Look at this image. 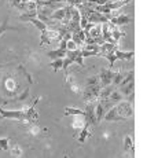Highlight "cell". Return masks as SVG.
<instances>
[{"label": "cell", "mask_w": 158, "mask_h": 158, "mask_svg": "<svg viewBox=\"0 0 158 158\" xmlns=\"http://www.w3.org/2000/svg\"><path fill=\"white\" fill-rule=\"evenodd\" d=\"M39 98L35 101L32 106L26 110H4L0 107V117L3 118H13V120L21 121V123H35L37 120V110L35 109V106L37 105Z\"/></svg>", "instance_id": "cell-1"}, {"label": "cell", "mask_w": 158, "mask_h": 158, "mask_svg": "<svg viewBox=\"0 0 158 158\" xmlns=\"http://www.w3.org/2000/svg\"><path fill=\"white\" fill-rule=\"evenodd\" d=\"M133 115V109L131 102H118L115 106L110 107L107 113H105L103 118L106 121H123L128 120Z\"/></svg>", "instance_id": "cell-2"}, {"label": "cell", "mask_w": 158, "mask_h": 158, "mask_svg": "<svg viewBox=\"0 0 158 158\" xmlns=\"http://www.w3.org/2000/svg\"><path fill=\"white\" fill-rule=\"evenodd\" d=\"M101 89H102V87H101V83H99L98 76H91V77H88L85 88L81 91L84 101L85 102H96L98 101V96H99Z\"/></svg>", "instance_id": "cell-3"}, {"label": "cell", "mask_w": 158, "mask_h": 158, "mask_svg": "<svg viewBox=\"0 0 158 158\" xmlns=\"http://www.w3.org/2000/svg\"><path fill=\"white\" fill-rule=\"evenodd\" d=\"M133 55H135V52H133V51H121V50H118V48H114L113 51H110V52L106 54L105 58H107L109 66H110V68H113L115 60H118V59L131 60V59H133Z\"/></svg>", "instance_id": "cell-4"}, {"label": "cell", "mask_w": 158, "mask_h": 158, "mask_svg": "<svg viewBox=\"0 0 158 158\" xmlns=\"http://www.w3.org/2000/svg\"><path fill=\"white\" fill-rule=\"evenodd\" d=\"M72 63H78L80 66H84L83 55H81V50H80V48H76V50H73V51H66V58L63 59L62 69L66 72Z\"/></svg>", "instance_id": "cell-5"}, {"label": "cell", "mask_w": 158, "mask_h": 158, "mask_svg": "<svg viewBox=\"0 0 158 158\" xmlns=\"http://www.w3.org/2000/svg\"><path fill=\"white\" fill-rule=\"evenodd\" d=\"M60 40H62V37H60V35H59V30L45 29L41 32L40 45H48V44L52 43V41H60Z\"/></svg>", "instance_id": "cell-6"}, {"label": "cell", "mask_w": 158, "mask_h": 158, "mask_svg": "<svg viewBox=\"0 0 158 158\" xmlns=\"http://www.w3.org/2000/svg\"><path fill=\"white\" fill-rule=\"evenodd\" d=\"M110 18H111V14H102V13L95 11V10H92L87 15V21L89 23H101V25L105 22H109Z\"/></svg>", "instance_id": "cell-7"}, {"label": "cell", "mask_w": 158, "mask_h": 158, "mask_svg": "<svg viewBox=\"0 0 158 158\" xmlns=\"http://www.w3.org/2000/svg\"><path fill=\"white\" fill-rule=\"evenodd\" d=\"M99 83H101V87H107L113 83V77H114V72H111L110 69H103L99 73Z\"/></svg>", "instance_id": "cell-8"}, {"label": "cell", "mask_w": 158, "mask_h": 158, "mask_svg": "<svg viewBox=\"0 0 158 158\" xmlns=\"http://www.w3.org/2000/svg\"><path fill=\"white\" fill-rule=\"evenodd\" d=\"M66 13H68V6H65V7H60V8H56L55 11H52L50 19L56 21V22L62 23L63 21H65V18H66Z\"/></svg>", "instance_id": "cell-9"}, {"label": "cell", "mask_w": 158, "mask_h": 158, "mask_svg": "<svg viewBox=\"0 0 158 158\" xmlns=\"http://www.w3.org/2000/svg\"><path fill=\"white\" fill-rule=\"evenodd\" d=\"M109 22H111L113 25L115 26H121V25H127V23L132 22V18L128 17V15H115V17H111L110 19H109Z\"/></svg>", "instance_id": "cell-10"}, {"label": "cell", "mask_w": 158, "mask_h": 158, "mask_svg": "<svg viewBox=\"0 0 158 158\" xmlns=\"http://www.w3.org/2000/svg\"><path fill=\"white\" fill-rule=\"evenodd\" d=\"M85 36H89V37H92V39L102 37V25L101 23H94L92 28L85 33Z\"/></svg>", "instance_id": "cell-11"}, {"label": "cell", "mask_w": 158, "mask_h": 158, "mask_svg": "<svg viewBox=\"0 0 158 158\" xmlns=\"http://www.w3.org/2000/svg\"><path fill=\"white\" fill-rule=\"evenodd\" d=\"M92 128H94V127L91 125V124L85 123V125L83 127V129L78 132V142H80V143H84L88 136H91V129H92Z\"/></svg>", "instance_id": "cell-12"}, {"label": "cell", "mask_w": 158, "mask_h": 158, "mask_svg": "<svg viewBox=\"0 0 158 158\" xmlns=\"http://www.w3.org/2000/svg\"><path fill=\"white\" fill-rule=\"evenodd\" d=\"M65 77H66V84H68V85L70 87V89L73 91V92H76V94H81V89H80V87H78V84L76 83L74 78H73L72 76L68 73V70L65 72Z\"/></svg>", "instance_id": "cell-13"}, {"label": "cell", "mask_w": 158, "mask_h": 158, "mask_svg": "<svg viewBox=\"0 0 158 158\" xmlns=\"http://www.w3.org/2000/svg\"><path fill=\"white\" fill-rule=\"evenodd\" d=\"M114 48H117V44H113V43H103L99 45V52H98V56H105L107 52L113 51Z\"/></svg>", "instance_id": "cell-14"}, {"label": "cell", "mask_w": 158, "mask_h": 158, "mask_svg": "<svg viewBox=\"0 0 158 158\" xmlns=\"http://www.w3.org/2000/svg\"><path fill=\"white\" fill-rule=\"evenodd\" d=\"M66 51L68 50H62V48H56V50L54 51H50V52L47 54V56H50L51 59H58V58H65L66 56Z\"/></svg>", "instance_id": "cell-15"}, {"label": "cell", "mask_w": 158, "mask_h": 158, "mask_svg": "<svg viewBox=\"0 0 158 158\" xmlns=\"http://www.w3.org/2000/svg\"><path fill=\"white\" fill-rule=\"evenodd\" d=\"M120 92L123 94V95H127V96L133 95V81H129V83H127V84H124V85H121Z\"/></svg>", "instance_id": "cell-16"}, {"label": "cell", "mask_w": 158, "mask_h": 158, "mask_svg": "<svg viewBox=\"0 0 158 158\" xmlns=\"http://www.w3.org/2000/svg\"><path fill=\"white\" fill-rule=\"evenodd\" d=\"M109 101H110L111 103H118V102H121V99H123V94L120 92V91H117V89H114L113 92L110 94V95H109Z\"/></svg>", "instance_id": "cell-17"}, {"label": "cell", "mask_w": 158, "mask_h": 158, "mask_svg": "<svg viewBox=\"0 0 158 158\" xmlns=\"http://www.w3.org/2000/svg\"><path fill=\"white\" fill-rule=\"evenodd\" d=\"M65 115H84V110H80V109H74V107H65V111H63Z\"/></svg>", "instance_id": "cell-18"}, {"label": "cell", "mask_w": 158, "mask_h": 158, "mask_svg": "<svg viewBox=\"0 0 158 158\" xmlns=\"http://www.w3.org/2000/svg\"><path fill=\"white\" fill-rule=\"evenodd\" d=\"M84 125H85V117L83 115V118H81V120H76L74 123H73V129H74L76 132H77V135H78V132L83 129ZM77 135H76V136H77Z\"/></svg>", "instance_id": "cell-19"}, {"label": "cell", "mask_w": 158, "mask_h": 158, "mask_svg": "<svg viewBox=\"0 0 158 158\" xmlns=\"http://www.w3.org/2000/svg\"><path fill=\"white\" fill-rule=\"evenodd\" d=\"M110 32H111V39H113V41L115 44H118L120 39L125 35V33H124L123 30H120V29H114V30H110Z\"/></svg>", "instance_id": "cell-20"}, {"label": "cell", "mask_w": 158, "mask_h": 158, "mask_svg": "<svg viewBox=\"0 0 158 158\" xmlns=\"http://www.w3.org/2000/svg\"><path fill=\"white\" fill-rule=\"evenodd\" d=\"M50 66H51V69H52L54 72H58L60 68L63 66V58H58V59H54L52 62L50 63Z\"/></svg>", "instance_id": "cell-21"}, {"label": "cell", "mask_w": 158, "mask_h": 158, "mask_svg": "<svg viewBox=\"0 0 158 158\" xmlns=\"http://www.w3.org/2000/svg\"><path fill=\"white\" fill-rule=\"evenodd\" d=\"M123 78H124V74L121 72H115L114 73V77H113V83H111V85H114V87H120V84H121V81H123Z\"/></svg>", "instance_id": "cell-22"}, {"label": "cell", "mask_w": 158, "mask_h": 158, "mask_svg": "<svg viewBox=\"0 0 158 158\" xmlns=\"http://www.w3.org/2000/svg\"><path fill=\"white\" fill-rule=\"evenodd\" d=\"M10 154H11L13 157H21V156H22V150H21L19 146L15 143V144H13V147H11Z\"/></svg>", "instance_id": "cell-23"}, {"label": "cell", "mask_w": 158, "mask_h": 158, "mask_svg": "<svg viewBox=\"0 0 158 158\" xmlns=\"http://www.w3.org/2000/svg\"><path fill=\"white\" fill-rule=\"evenodd\" d=\"M124 147H125V150H132L133 151V139L131 138V136H125V140H124Z\"/></svg>", "instance_id": "cell-24"}, {"label": "cell", "mask_w": 158, "mask_h": 158, "mask_svg": "<svg viewBox=\"0 0 158 158\" xmlns=\"http://www.w3.org/2000/svg\"><path fill=\"white\" fill-rule=\"evenodd\" d=\"M81 55H83V58L98 56V52H95V51H88V50H81Z\"/></svg>", "instance_id": "cell-25"}, {"label": "cell", "mask_w": 158, "mask_h": 158, "mask_svg": "<svg viewBox=\"0 0 158 158\" xmlns=\"http://www.w3.org/2000/svg\"><path fill=\"white\" fill-rule=\"evenodd\" d=\"M10 29H14V30H15V28H11V26H8V23H7V19H6L4 22L2 23V26H0V36H2L3 33L6 32V30H10Z\"/></svg>", "instance_id": "cell-26"}, {"label": "cell", "mask_w": 158, "mask_h": 158, "mask_svg": "<svg viewBox=\"0 0 158 158\" xmlns=\"http://www.w3.org/2000/svg\"><path fill=\"white\" fill-rule=\"evenodd\" d=\"M0 148L4 151L8 150V139L4 138V139H0Z\"/></svg>", "instance_id": "cell-27"}, {"label": "cell", "mask_w": 158, "mask_h": 158, "mask_svg": "<svg viewBox=\"0 0 158 158\" xmlns=\"http://www.w3.org/2000/svg\"><path fill=\"white\" fill-rule=\"evenodd\" d=\"M76 48H77V44H76L74 41L70 39V40L68 41V44H66V50H68V51H73V50H76Z\"/></svg>", "instance_id": "cell-28"}, {"label": "cell", "mask_w": 158, "mask_h": 158, "mask_svg": "<svg viewBox=\"0 0 158 158\" xmlns=\"http://www.w3.org/2000/svg\"><path fill=\"white\" fill-rule=\"evenodd\" d=\"M84 3H94V4H98V6H102V4H106L109 0H83Z\"/></svg>", "instance_id": "cell-29"}, {"label": "cell", "mask_w": 158, "mask_h": 158, "mask_svg": "<svg viewBox=\"0 0 158 158\" xmlns=\"http://www.w3.org/2000/svg\"><path fill=\"white\" fill-rule=\"evenodd\" d=\"M10 3H11V6H14V7H17V6L21 3V0H10Z\"/></svg>", "instance_id": "cell-30"}, {"label": "cell", "mask_w": 158, "mask_h": 158, "mask_svg": "<svg viewBox=\"0 0 158 158\" xmlns=\"http://www.w3.org/2000/svg\"><path fill=\"white\" fill-rule=\"evenodd\" d=\"M26 2H30V0H21V3H26Z\"/></svg>", "instance_id": "cell-31"}, {"label": "cell", "mask_w": 158, "mask_h": 158, "mask_svg": "<svg viewBox=\"0 0 158 158\" xmlns=\"http://www.w3.org/2000/svg\"><path fill=\"white\" fill-rule=\"evenodd\" d=\"M33 2H39V0H33Z\"/></svg>", "instance_id": "cell-32"}]
</instances>
